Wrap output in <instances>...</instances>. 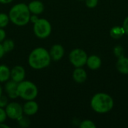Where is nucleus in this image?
Segmentation results:
<instances>
[{"label":"nucleus","instance_id":"15","mask_svg":"<svg viewBox=\"0 0 128 128\" xmlns=\"http://www.w3.org/2000/svg\"><path fill=\"white\" fill-rule=\"evenodd\" d=\"M117 70L123 74H128V58L121 57L118 58L117 64H116Z\"/></svg>","mask_w":128,"mask_h":128},{"label":"nucleus","instance_id":"24","mask_svg":"<svg viewBox=\"0 0 128 128\" xmlns=\"http://www.w3.org/2000/svg\"><path fill=\"white\" fill-rule=\"evenodd\" d=\"M7 103H8V100H7L6 97L1 95L0 96V107L2 108V107L5 106L7 105Z\"/></svg>","mask_w":128,"mask_h":128},{"label":"nucleus","instance_id":"5","mask_svg":"<svg viewBox=\"0 0 128 128\" xmlns=\"http://www.w3.org/2000/svg\"><path fill=\"white\" fill-rule=\"evenodd\" d=\"M51 25L46 19H38L34 23V32L39 38H46L51 33Z\"/></svg>","mask_w":128,"mask_h":128},{"label":"nucleus","instance_id":"13","mask_svg":"<svg viewBox=\"0 0 128 128\" xmlns=\"http://www.w3.org/2000/svg\"><path fill=\"white\" fill-rule=\"evenodd\" d=\"M86 64L88 67L92 70H98L101 65V59L100 57L95 55H92L87 58Z\"/></svg>","mask_w":128,"mask_h":128},{"label":"nucleus","instance_id":"16","mask_svg":"<svg viewBox=\"0 0 128 128\" xmlns=\"http://www.w3.org/2000/svg\"><path fill=\"white\" fill-rule=\"evenodd\" d=\"M10 76V71L5 65H0V82L8 80Z\"/></svg>","mask_w":128,"mask_h":128},{"label":"nucleus","instance_id":"12","mask_svg":"<svg viewBox=\"0 0 128 128\" xmlns=\"http://www.w3.org/2000/svg\"><path fill=\"white\" fill-rule=\"evenodd\" d=\"M28 8L30 10V13H32L34 14H40L44 11V4L41 2L37 0L31 2L28 4Z\"/></svg>","mask_w":128,"mask_h":128},{"label":"nucleus","instance_id":"30","mask_svg":"<svg viewBox=\"0 0 128 128\" xmlns=\"http://www.w3.org/2000/svg\"><path fill=\"white\" fill-rule=\"evenodd\" d=\"M0 128H9V126L4 124L3 123H0Z\"/></svg>","mask_w":128,"mask_h":128},{"label":"nucleus","instance_id":"29","mask_svg":"<svg viewBox=\"0 0 128 128\" xmlns=\"http://www.w3.org/2000/svg\"><path fill=\"white\" fill-rule=\"evenodd\" d=\"M13 0H0V3L2 4H8L10 2H11Z\"/></svg>","mask_w":128,"mask_h":128},{"label":"nucleus","instance_id":"6","mask_svg":"<svg viewBox=\"0 0 128 128\" xmlns=\"http://www.w3.org/2000/svg\"><path fill=\"white\" fill-rule=\"evenodd\" d=\"M88 56L86 52L81 49L72 50L69 55V59L71 64L76 68H81L86 64Z\"/></svg>","mask_w":128,"mask_h":128},{"label":"nucleus","instance_id":"2","mask_svg":"<svg viewBox=\"0 0 128 128\" xmlns=\"http://www.w3.org/2000/svg\"><path fill=\"white\" fill-rule=\"evenodd\" d=\"M30 10L28 5L23 3L15 4L9 12L10 20L19 26L27 24L30 20Z\"/></svg>","mask_w":128,"mask_h":128},{"label":"nucleus","instance_id":"28","mask_svg":"<svg viewBox=\"0 0 128 128\" xmlns=\"http://www.w3.org/2000/svg\"><path fill=\"white\" fill-rule=\"evenodd\" d=\"M38 20V18L36 16V14H34V16H31V17H30V20H31L32 22H33L34 23Z\"/></svg>","mask_w":128,"mask_h":128},{"label":"nucleus","instance_id":"9","mask_svg":"<svg viewBox=\"0 0 128 128\" xmlns=\"http://www.w3.org/2000/svg\"><path fill=\"white\" fill-rule=\"evenodd\" d=\"M17 87H18V82H16L14 80L9 81L6 83L5 91L10 98L15 99L17 97H19Z\"/></svg>","mask_w":128,"mask_h":128},{"label":"nucleus","instance_id":"25","mask_svg":"<svg viewBox=\"0 0 128 128\" xmlns=\"http://www.w3.org/2000/svg\"><path fill=\"white\" fill-rule=\"evenodd\" d=\"M122 27H123V28H124L125 33L128 34V16L124 20V23H123V26H122Z\"/></svg>","mask_w":128,"mask_h":128},{"label":"nucleus","instance_id":"3","mask_svg":"<svg viewBox=\"0 0 128 128\" xmlns=\"http://www.w3.org/2000/svg\"><path fill=\"white\" fill-rule=\"evenodd\" d=\"M114 105L111 96L105 93L96 94L91 100V106L98 113H106L110 112Z\"/></svg>","mask_w":128,"mask_h":128},{"label":"nucleus","instance_id":"19","mask_svg":"<svg viewBox=\"0 0 128 128\" xmlns=\"http://www.w3.org/2000/svg\"><path fill=\"white\" fill-rule=\"evenodd\" d=\"M9 16H7L5 14L1 13L0 14V28L5 27L9 22Z\"/></svg>","mask_w":128,"mask_h":128},{"label":"nucleus","instance_id":"11","mask_svg":"<svg viewBox=\"0 0 128 128\" xmlns=\"http://www.w3.org/2000/svg\"><path fill=\"white\" fill-rule=\"evenodd\" d=\"M23 112L27 116H32L34 115L38 110V105L36 102L32 100H28L26 103L22 107Z\"/></svg>","mask_w":128,"mask_h":128},{"label":"nucleus","instance_id":"18","mask_svg":"<svg viewBox=\"0 0 128 128\" xmlns=\"http://www.w3.org/2000/svg\"><path fill=\"white\" fill-rule=\"evenodd\" d=\"M2 46H3V48H4V52H8L11 51L14 49V43L11 40H6L5 41H4Z\"/></svg>","mask_w":128,"mask_h":128},{"label":"nucleus","instance_id":"27","mask_svg":"<svg viewBox=\"0 0 128 128\" xmlns=\"http://www.w3.org/2000/svg\"><path fill=\"white\" fill-rule=\"evenodd\" d=\"M4 52H4V50L3 46H2V44H0V58L4 56Z\"/></svg>","mask_w":128,"mask_h":128},{"label":"nucleus","instance_id":"21","mask_svg":"<svg viewBox=\"0 0 128 128\" xmlns=\"http://www.w3.org/2000/svg\"><path fill=\"white\" fill-rule=\"evenodd\" d=\"M114 52H115V55L118 57V58H121V57H123L124 56V52H123V49L121 47V46H116L114 50Z\"/></svg>","mask_w":128,"mask_h":128},{"label":"nucleus","instance_id":"26","mask_svg":"<svg viewBox=\"0 0 128 128\" xmlns=\"http://www.w3.org/2000/svg\"><path fill=\"white\" fill-rule=\"evenodd\" d=\"M5 36L6 34H5L4 31L2 29V28H0V43L4 40V39L5 38Z\"/></svg>","mask_w":128,"mask_h":128},{"label":"nucleus","instance_id":"7","mask_svg":"<svg viewBox=\"0 0 128 128\" xmlns=\"http://www.w3.org/2000/svg\"><path fill=\"white\" fill-rule=\"evenodd\" d=\"M7 116L11 119H18L20 116H22L23 110L22 107L16 102H12L7 105L5 110Z\"/></svg>","mask_w":128,"mask_h":128},{"label":"nucleus","instance_id":"23","mask_svg":"<svg viewBox=\"0 0 128 128\" xmlns=\"http://www.w3.org/2000/svg\"><path fill=\"white\" fill-rule=\"evenodd\" d=\"M7 117V114L5 110H4L2 108L0 107V123H3Z\"/></svg>","mask_w":128,"mask_h":128},{"label":"nucleus","instance_id":"8","mask_svg":"<svg viewBox=\"0 0 128 128\" xmlns=\"http://www.w3.org/2000/svg\"><path fill=\"white\" fill-rule=\"evenodd\" d=\"M25 70L22 66H15L10 71V77L12 80L18 83L23 81L25 78Z\"/></svg>","mask_w":128,"mask_h":128},{"label":"nucleus","instance_id":"31","mask_svg":"<svg viewBox=\"0 0 128 128\" xmlns=\"http://www.w3.org/2000/svg\"><path fill=\"white\" fill-rule=\"evenodd\" d=\"M2 87L0 86V96L2 95Z\"/></svg>","mask_w":128,"mask_h":128},{"label":"nucleus","instance_id":"20","mask_svg":"<svg viewBox=\"0 0 128 128\" xmlns=\"http://www.w3.org/2000/svg\"><path fill=\"white\" fill-rule=\"evenodd\" d=\"M80 127L81 128H96V125L92 121L85 120L81 122Z\"/></svg>","mask_w":128,"mask_h":128},{"label":"nucleus","instance_id":"17","mask_svg":"<svg viewBox=\"0 0 128 128\" xmlns=\"http://www.w3.org/2000/svg\"><path fill=\"white\" fill-rule=\"evenodd\" d=\"M124 34H125V32L123 27H121V26H115L110 30V35L115 39H118L122 38Z\"/></svg>","mask_w":128,"mask_h":128},{"label":"nucleus","instance_id":"10","mask_svg":"<svg viewBox=\"0 0 128 128\" xmlns=\"http://www.w3.org/2000/svg\"><path fill=\"white\" fill-rule=\"evenodd\" d=\"M64 53V50L63 46L60 44H55L52 46L50 50V56L52 60L58 61L63 57Z\"/></svg>","mask_w":128,"mask_h":128},{"label":"nucleus","instance_id":"22","mask_svg":"<svg viewBox=\"0 0 128 128\" xmlns=\"http://www.w3.org/2000/svg\"><path fill=\"white\" fill-rule=\"evenodd\" d=\"M98 0H86V4L90 8H93L97 6Z\"/></svg>","mask_w":128,"mask_h":128},{"label":"nucleus","instance_id":"14","mask_svg":"<svg viewBox=\"0 0 128 128\" xmlns=\"http://www.w3.org/2000/svg\"><path fill=\"white\" fill-rule=\"evenodd\" d=\"M74 80L79 83L84 82L87 79V74L86 70L81 68H76L73 73Z\"/></svg>","mask_w":128,"mask_h":128},{"label":"nucleus","instance_id":"4","mask_svg":"<svg viewBox=\"0 0 128 128\" xmlns=\"http://www.w3.org/2000/svg\"><path fill=\"white\" fill-rule=\"evenodd\" d=\"M17 91L19 97L26 100H34L38 95L37 86L29 81H22L19 82Z\"/></svg>","mask_w":128,"mask_h":128},{"label":"nucleus","instance_id":"1","mask_svg":"<svg viewBox=\"0 0 128 128\" xmlns=\"http://www.w3.org/2000/svg\"><path fill=\"white\" fill-rule=\"evenodd\" d=\"M51 57L48 51L42 47H38L32 51L28 56L29 65L37 70L47 67L50 63Z\"/></svg>","mask_w":128,"mask_h":128}]
</instances>
